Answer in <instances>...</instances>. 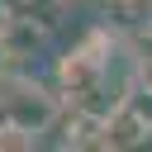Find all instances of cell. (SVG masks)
Segmentation results:
<instances>
[{
	"mask_svg": "<svg viewBox=\"0 0 152 152\" xmlns=\"http://www.w3.org/2000/svg\"><path fill=\"white\" fill-rule=\"evenodd\" d=\"M147 19H152V0H147Z\"/></svg>",
	"mask_w": 152,
	"mask_h": 152,
	"instance_id": "8",
	"label": "cell"
},
{
	"mask_svg": "<svg viewBox=\"0 0 152 152\" xmlns=\"http://www.w3.org/2000/svg\"><path fill=\"white\" fill-rule=\"evenodd\" d=\"M133 81H138L142 90H152V52H147V48L138 52V76H133Z\"/></svg>",
	"mask_w": 152,
	"mask_h": 152,
	"instance_id": "4",
	"label": "cell"
},
{
	"mask_svg": "<svg viewBox=\"0 0 152 152\" xmlns=\"http://www.w3.org/2000/svg\"><path fill=\"white\" fill-rule=\"evenodd\" d=\"M147 138H152V124H147L133 104L114 100V104L100 114V138H95V147H104V152H128V147H142Z\"/></svg>",
	"mask_w": 152,
	"mask_h": 152,
	"instance_id": "2",
	"label": "cell"
},
{
	"mask_svg": "<svg viewBox=\"0 0 152 152\" xmlns=\"http://www.w3.org/2000/svg\"><path fill=\"white\" fill-rule=\"evenodd\" d=\"M38 142V133H24L19 124H0V152L5 147H33Z\"/></svg>",
	"mask_w": 152,
	"mask_h": 152,
	"instance_id": "3",
	"label": "cell"
},
{
	"mask_svg": "<svg viewBox=\"0 0 152 152\" xmlns=\"http://www.w3.org/2000/svg\"><path fill=\"white\" fill-rule=\"evenodd\" d=\"M14 71V57H10V48H5V38H0V81Z\"/></svg>",
	"mask_w": 152,
	"mask_h": 152,
	"instance_id": "5",
	"label": "cell"
},
{
	"mask_svg": "<svg viewBox=\"0 0 152 152\" xmlns=\"http://www.w3.org/2000/svg\"><path fill=\"white\" fill-rule=\"evenodd\" d=\"M5 109H10V124H19L24 133H48L62 119V100L28 76H5Z\"/></svg>",
	"mask_w": 152,
	"mask_h": 152,
	"instance_id": "1",
	"label": "cell"
},
{
	"mask_svg": "<svg viewBox=\"0 0 152 152\" xmlns=\"http://www.w3.org/2000/svg\"><path fill=\"white\" fill-rule=\"evenodd\" d=\"M119 5H142V0H119Z\"/></svg>",
	"mask_w": 152,
	"mask_h": 152,
	"instance_id": "7",
	"label": "cell"
},
{
	"mask_svg": "<svg viewBox=\"0 0 152 152\" xmlns=\"http://www.w3.org/2000/svg\"><path fill=\"white\" fill-rule=\"evenodd\" d=\"M10 19H14V0H0V28H5Z\"/></svg>",
	"mask_w": 152,
	"mask_h": 152,
	"instance_id": "6",
	"label": "cell"
}]
</instances>
